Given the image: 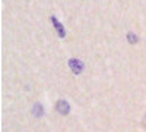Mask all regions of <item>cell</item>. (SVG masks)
Masks as SVG:
<instances>
[{"label":"cell","mask_w":146,"mask_h":132,"mask_svg":"<svg viewBox=\"0 0 146 132\" xmlns=\"http://www.w3.org/2000/svg\"><path fill=\"white\" fill-rule=\"evenodd\" d=\"M51 22H53V25L56 27V29H57V32H58L60 37H64V28L62 27V23H60L56 18H51Z\"/></svg>","instance_id":"obj_3"},{"label":"cell","mask_w":146,"mask_h":132,"mask_svg":"<svg viewBox=\"0 0 146 132\" xmlns=\"http://www.w3.org/2000/svg\"><path fill=\"white\" fill-rule=\"evenodd\" d=\"M57 110L62 113V115H67L69 113V110H70V107H69V104L66 103V101H58L57 103Z\"/></svg>","instance_id":"obj_2"},{"label":"cell","mask_w":146,"mask_h":132,"mask_svg":"<svg viewBox=\"0 0 146 132\" xmlns=\"http://www.w3.org/2000/svg\"><path fill=\"white\" fill-rule=\"evenodd\" d=\"M136 40H137V38H136V35H133V34L130 32V34H129V41H130V43H135Z\"/></svg>","instance_id":"obj_4"},{"label":"cell","mask_w":146,"mask_h":132,"mask_svg":"<svg viewBox=\"0 0 146 132\" xmlns=\"http://www.w3.org/2000/svg\"><path fill=\"white\" fill-rule=\"evenodd\" d=\"M69 65H70L72 70H73V72H76V74L82 72V69H83V65H82V62H80V60H76V59H72V60L69 62Z\"/></svg>","instance_id":"obj_1"}]
</instances>
